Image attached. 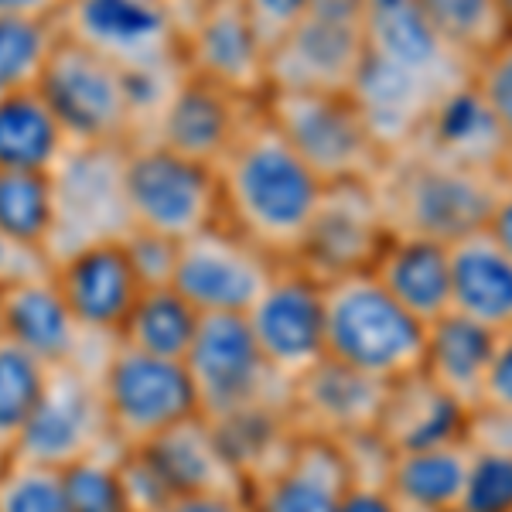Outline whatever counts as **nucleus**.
<instances>
[{"mask_svg": "<svg viewBox=\"0 0 512 512\" xmlns=\"http://www.w3.org/2000/svg\"><path fill=\"white\" fill-rule=\"evenodd\" d=\"M7 461H11V454H7L4 448H0V468H4V465H7Z\"/></svg>", "mask_w": 512, "mask_h": 512, "instance_id": "3c124183", "label": "nucleus"}, {"mask_svg": "<svg viewBox=\"0 0 512 512\" xmlns=\"http://www.w3.org/2000/svg\"><path fill=\"white\" fill-rule=\"evenodd\" d=\"M454 52L482 59L512 35V0H417Z\"/></svg>", "mask_w": 512, "mask_h": 512, "instance_id": "2f4dec72", "label": "nucleus"}, {"mask_svg": "<svg viewBox=\"0 0 512 512\" xmlns=\"http://www.w3.org/2000/svg\"><path fill=\"white\" fill-rule=\"evenodd\" d=\"M263 113L325 185L373 181L383 168L386 151L349 93L270 89L263 96Z\"/></svg>", "mask_w": 512, "mask_h": 512, "instance_id": "20e7f679", "label": "nucleus"}, {"mask_svg": "<svg viewBox=\"0 0 512 512\" xmlns=\"http://www.w3.org/2000/svg\"><path fill=\"white\" fill-rule=\"evenodd\" d=\"M216 175L222 222L277 263H291L304 243L325 181L280 137L263 106L246 123L233 151L222 158Z\"/></svg>", "mask_w": 512, "mask_h": 512, "instance_id": "f257e3e1", "label": "nucleus"}, {"mask_svg": "<svg viewBox=\"0 0 512 512\" xmlns=\"http://www.w3.org/2000/svg\"><path fill=\"white\" fill-rule=\"evenodd\" d=\"M468 414L472 410L461 407L434 379L414 373L390 383V396H386L376 434L383 437L390 451L434 448V444L465 441Z\"/></svg>", "mask_w": 512, "mask_h": 512, "instance_id": "a878e982", "label": "nucleus"}, {"mask_svg": "<svg viewBox=\"0 0 512 512\" xmlns=\"http://www.w3.org/2000/svg\"><path fill=\"white\" fill-rule=\"evenodd\" d=\"M386 396H390V383L325 355L318 366H311L291 383L287 414L297 434L352 441L362 434H376Z\"/></svg>", "mask_w": 512, "mask_h": 512, "instance_id": "aec40b11", "label": "nucleus"}, {"mask_svg": "<svg viewBox=\"0 0 512 512\" xmlns=\"http://www.w3.org/2000/svg\"><path fill=\"white\" fill-rule=\"evenodd\" d=\"M451 253V311L489 332L512 328V256L489 236L468 233L448 246Z\"/></svg>", "mask_w": 512, "mask_h": 512, "instance_id": "5701e85b", "label": "nucleus"}, {"mask_svg": "<svg viewBox=\"0 0 512 512\" xmlns=\"http://www.w3.org/2000/svg\"><path fill=\"white\" fill-rule=\"evenodd\" d=\"M48 369L38 355L0 335V448L11 454L28 417L35 414L48 383Z\"/></svg>", "mask_w": 512, "mask_h": 512, "instance_id": "f704fd0d", "label": "nucleus"}, {"mask_svg": "<svg viewBox=\"0 0 512 512\" xmlns=\"http://www.w3.org/2000/svg\"><path fill=\"white\" fill-rule=\"evenodd\" d=\"M427 325L396 304L369 274L325 284V355L349 369L396 383L424 366Z\"/></svg>", "mask_w": 512, "mask_h": 512, "instance_id": "7ed1b4c3", "label": "nucleus"}, {"mask_svg": "<svg viewBox=\"0 0 512 512\" xmlns=\"http://www.w3.org/2000/svg\"><path fill=\"white\" fill-rule=\"evenodd\" d=\"M338 512H403L400 502L393 499V492L386 485L376 482H352L349 492L342 495Z\"/></svg>", "mask_w": 512, "mask_h": 512, "instance_id": "a18cd8bd", "label": "nucleus"}, {"mask_svg": "<svg viewBox=\"0 0 512 512\" xmlns=\"http://www.w3.org/2000/svg\"><path fill=\"white\" fill-rule=\"evenodd\" d=\"M318 0H243L246 14H250L256 35L263 38V45L274 48L297 28V21L315 7Z\"/></svg>", "mask_w": 512, "mask_h": 512, "instance_id": "a19ab883", "label": "nucleus"}, {"mask_svg": "<svg viewBox=\"0 0 512 512\" xmlns=\"http://www.w3.org/2000/svg\"><path fill=\"white\" fill-rule=\"evenodd\" d=\"M468 441H448L434 448L393 451L386 489L403 512H454L468 475Z\"/></svg>", "mask_w": 512, "mask_h": 512, "instance_id": "c85d7f7f", "label": "nucleus"}, {"mask_svg": "<svg viewBox=\"0 0 512 512\" xmlns=\"http://www.w3.org/2000/svg\"><path fill=\"white\" fill-rule=\"evenodd\" d=\"M454 512H512V454L472 451Z\"/></svg>", "mask_w": 512, "mask_h": 512, "instance_id": "4c0bfd02", "label": "nucleus"}, {"mask_svg": "<svg viewBox=\"0 0 512 512\" xmlns=\"http://www.w3.org/2000/svg\"><path fill=\"white\" fill-rule=\"evenodd\" d=\"M178 239H168L151 229H130L123 236V250L130 256V267L137 270L144 287H168L178 267Z\"/></svg>", "mask_w": 512, "mask_h": 512, "instance_id": "ea45409f", "label": "nucleus"}, {"mask_svg": "<svg viewBox=\"0 0 512 512\" xmlns=\"http://www.w3.org/2000/svg\"><path fill=\"white\" fill-rule=\"evenodd\" d=\"M485 229H489V236L512 256V181L506 185V192L499 195V202H495Z\"/></svg>", "mask_w": 512, "mask_h": 512, "instance_id": "de8ad7c7", "label": "nucleus"}, {"mask_svg": "<svg viewBox=\"0 0 512 512\" xmlns=\"http://www.w3.org/2000/svg\"><path fill=\"white\" fill-rule=\"evenodd\" d=\"M386 239L390 229L376 202L373 181H338V185H325L301 250L291 263L328 284V280L373 270Z\"/></svg>", "mask_w": 512, "mask_h": 512, "instance_id": "2eb2a0df", "label": "nucleus"}, {"mask_svg": "<svg viewBox=\"0 0 512 512\" xmlns=\"http://www.w3.org/2000/svg\"><path fill=\"white\" fill-rule=\"evenodd\" d=\"M465 441L472 451L512 454V410L475 407L465 424Z\"/></svg>", "mask_w": 512, "mask_h": 512, "instance_id": "79ce46f5", "label": "nucleus"}, {"mask_svg": "<svg viewBox=\"0 0 512 512\" xmlns=\"http://www.w3.org/2000/svg\"><path fill=\"white\" fill-rule=\"evenodd\" d=\"M407 147H420L434 158L485 171H506L512 158L506 137L499 134V127H495V120L489 117V110L482 106L472 86H461L444 96L431 113V120L424 123V130L414 137V144Z\"/></svg>", "mask_w": 512, "mask_h": 512, "instance_id": "bb28decb", "label": "nucleus"}, {"mask_svg": "<svg viewBox=\"0 0 512 512\" xmlns=\"http://www.w3.org/2000/svg\"><path fill=\"white\" fill-rule=\"evenodd\" d=\"M0 335L38 355L45 366H79L99 376L117 345V338L93 335L79 325L52 270L0 291Z\"/></svg>", "mask_w": 512, "mask_h": 512, "instance_id": "dca6fc26", "label": "nucleus"}, {"mask_svg": "<svg viewBox=\"0 0 512 512\" xmlns=\"http://www.w3.org/2000/svg\"><path fill=\"white\" fill-rule=\"evenodd\" d=\"M117 458L120 448H106L62 468L65 499L72 512H134L123 495Z\"/></svg>", "mask_w": 512, "mask_h": 512, "instance_id": "c9c22d12", "label": "nucleus"}, {"mask_svg": "<svg viewBox=\"0 0 512 512\" xmlns=\"http://www.w3.org/2000/svg\"><path fill=\"white\" fill-rule=\"evenodd\" d=\"M147 458L158 465L175 495H233L246 499V482L222 451L209 420L188 417L178 427L144 444Z\"/></svg>", "mask_w": 512, "mask_h": 512, "instance_id": "b1692460", "label": "nucleus"}, {"mask_svg": "<svg viewBox=\"0 0 512 512\" xmlns=\"http://www.w3.org/2000/svg\"><path fill=\"white\" fill-rule=\"evenodd\" d=\"M495 338L499 335L489 332V328L448 311V315H441L427 325L424 366H420V373L434 379L444 393H451L461 407L468 410L482 407Z\"/></svg>", "mask_w": 512, "mask_h": 512, "instance_id": "cd10ccee", "label": "nucleus"}, {"mask_svg": "<svg viewBox=\"0 0 512 512\" xmlns=\"http://www.w3.org/2000/svg\"><path fill=\"white\" fill-rule=\"evenodd\" d=\"M154 512H250V506L233 495H175Z\"/></svg>", "mask_w": 512, "mask_h": 512, "instance_id": "49530a36", "label": "nucleus"}, {"mask_svg": "<svg viewBox=\"0 0 512 512\" xmlns=\"http://www.w3.org/2000/svg\"><path fill=\"white\" fill-rule=\"evenodd\" d=\"M55 229V185L45 171H0V233L48 253ZM48 260V256H45Z\"/></svg>", "mask_w": 512, "mask_h": 512, "instance_id": "473e14b6", "label": "nucleus"}, {"mask_svg": "<svg viewBox=\"0 0 512 512\" xmlns=\"http://www.w3.org/2000/svg\"><path fill=\"white\" fill-rule=\"evenodd\" d=\"M55 229L48 267L96 243H117L134 229L123 192V147H79L55 164Z\"/></svg>", "mask_w": 512, "mask_h": 512, "instance_id": "6e6552de", "label": "nucleus"}, {"mask_svg": "<svg viewBox=\"0 0 512 512\" xmlns=\"http://www.w3.org/2000/svg\"><path fill=\"white\" fill-rule=\"evenodd\" d=\"M352 485L342 444L328 437L297 434L294 448L270 475L250 485V512H338Z\"/></svg>", "mask_w": 512, "mask_h": 512, "instance_id": "4be33fe9", "label": "nucleus"}, {"mask_svg": "<svg viewBox=\"0 0 512 512\" xmlns=\"http://www.w3.org/2000/svg\"><path fill=\"white\" fill-rule=\"evenodd\" d=\"M243 318L263 359L287 383L325 359V284L297 263H280Z\"/></svg>", "mask_w": 512, "mask_h": 512, "instance_id": "4468645a", "label": "nucleus"}, {"mask_svg": "<svg viewBox=\"0 0 512 512\" xmlns=\"http://www.w3.org/2000/svg\"><path fill=\"white\" fill-rule=\"evenodd\" d=\"M482 407L512 410V328L509 332H499V338H495V352H492L489 379H485Z\"/></svg>", "mask_w": 512, "mask_h": 512, "instance_id": "37998d69", "label": "nucleus"}, {"mask_svg": "<svg viewBox=\"0 0 512 512\" xmlns=\"http://www.w3.org/2000/svg\"><path fill=\"white\" fill-rule=\"evenodd\" d=\"M468 86L482 99V106L489 110V117L495 120V127H499V134L506 137L512 151V35L472 62Z\"/></svg>", "mask_w": 512, "mask_h": 512, "instance_id": "58836bf2", "label": "nucleus"}, {"mask_svg": "<svg viewBox=\"0 0 512 512\" xmlns=\"http://www.w3.org/2000/svg\"><path fill=\"white\" fill-rule=\"evenodd\" d=\"M52 280L79 325L103 338L120 335L123 321L144 291L137 270L130 267L127 250H123V239L69 253L65 260L52 263Z\"/></svg>", "mask_w": 512, "mask_h": 512, "instance_id": "412c9836", "label": "nucleus"}, {"mask_svg": "<svg viewBox=\"0 0 512 512\" xmlns=\"http://www.w3.org/2000/svg\"><path fill=\"white\" fill-rule=\"evenodd\" d=\"M117 448L110 437L99 373L79 366H52L35 414L28 417L11 458L45 468H69L89 454Z\"/></svg>", "mask_w": 512, "mask_h": 512, "instance_id": "9b49d317", "label": "nucleus"}, {"mask_svg": "<svg viewBox=\"0 0 512 512\" xmlns=\"http://www.w3.org/2000/svg\"><path fill=\"white\" fill-rule=\"evenodd\" d=\"M506 175H509V181H512V158H509V164H506Z\"/></svg>", "mask_w": 512, "mask_h": 512, "instance_id": "603ef678", "label": "nucleus"}, {"mask_svg": "<svg viewBox=\"0 0 512 512\" xmlns=\"http://www.w3.org/2000/svg\"><path fill=\"white\" fill-rule=\"evenodd\" d=\"M48 270H52V267H48L45 253L28 250V246L14 243L11 236L0 233V291L21 284V280H28V277L48 274Z\"/></svg>", "mask_w": 512, "mask_h": 512, "instance_id": "c03bdc74", "label": "nucleus"}, {"mask_svg": "<svg viewBox=\"0 0 512 512\" xmlns=\"http://www.w3.org/2000/svg\"><path fill=\"white\" fill-rule=\"evenodd\" d=\"M59 41L55 18H0V96L38 89Z\"/></svg>", "mask_w": 512, "mask_h": 512, "instance_id": "72a5a7b5", "label": "nucleus"}, {"mask_svg": "<svg viewBox=\"0 0 512 512\" xmlns=\"http://www.w3.org/2000/svg\"><path fill=\"white\" fill-rule=\"evenodd\" d=\"M185 369L198 417L209 424L256 407H287L291 383L263 359L243 315H202Z\"/></svg>", "mask_w": 512, "mask_h": 512, "instance_id": "39448f33", "label": "nucleus"}, {"mask_svg": "<svg viewBox=\"0 0 512 512\" xmlns=\"http://www.w3.org/2000/svg\"><path fill=\"white\" fill-rule=\"evenodd\" d=\"M362 59L359 0H318L270 52V89L349 93Z\"/></svg>", "mask_w": 512, "mask_h": 512, "instance_id": "ddd939ff", "label": "nucleus"}, {"mask_svg": "<svg viewBox=\"0 0 512 512\" xmlns=\"http://www.w3.org/2000/svg\"><path fill=\"white\" fill-rule=\"evenodd\" d=\"M110 437L120 451L151 444L154 437L198 417V403L185 362L158 359L117 342L99 376Z\"/></svg>", "mask_w": 512, "mask_h": 512, "instance_id": "1a4fd4ad", "label": "nucleus"}, {"mask_svg": "<svg viewBox=\"0 0 512 512\" xmlns=\"http://www.w3.org/2000/svg\"><path fill=\"white\" fill-rule=\"evenodd\" d=\"M38 93L79 147H127L137 134L127 76L65 38L38 82Z\"/></svg>", "mask_w": 512, "mask_h": 512, "instance_id": "9d476101", "label": "nucleus"}, {"mask_svg": "<svg viewBox=\"0 0 512 512\" xmlns=\"http://www.w3.org/2000/svg\"><path fill=\"white\" fill-rule=\"evenodd\" d=\"M55 21L65 41L117 65L123 76L181 65L185 28L164 0H65Z\"/></svg>", "mask_w": 512, "mask_h": 512, "instance_id": "0eeeda50", "label": "nucleus"}, {"mask_svg": "<svg viewBox=\"0 0 512 512\" xmlns=\"http://www.w3.org/2000/svg\"><path fill=\"white\" fill-rule=\"evenodd\" d=\"M506 185V171L468 168L434 158L420 147L386 154L373 178L390 236L434 239L444 246L485 229Z\"/></svg>", "mask_w": 512, "mask_h": 512, "instance_id": "f03ea898", "label": "nucleus"}, {"mask_svg": "<svg viewBox=\"0 0 512 512\" xmlns=\"http://www.w3.org/2000/svg\"><path fill=\"white\" fill-rule=\"evenodd\" d=\"M260 106L263 103L226 93L192 72H181L144 140H154L181 158L219 168Z\"/></svg>", "mask_w": 512, "mask_h": 512, "instance_id": "a211bd4d", "label": "nucleus"}, {"mask_svg": "<svg viewBox=\"0 0 512 512\" xmlns=\"http://www.w3.org/2000/svg\"><path fill=\"white\" fill-rule=\"evenodd\" d=\"M0 512H72L62 472L11 458L0 468Z\"/></svg>", "mask_w": 512, "mask_h": 512, "instance_id": "e433bc0d", "label": "nucleus"}, {"mask_svg": "<svg viewBox=\"0 0 512 512\" xmlns=\"http://www.w3.org/2000/svg\"><path fill=\"white\" fill-rule=\"evenodd\" d=\"M164 4H168L171 14H175V18L181 21V28H188V24H192L198 14H202L205 7L212 4V0H164Z\"/></svg>", "mask_w": 512, "mask_h": 512, "instance_id": "8fccbe9b", "label": "nucleus"}, {"mask_svg": "<svg viewBox=\"0 0 512 512\" xmlns=\"http://www.w3.org/2000/svg\"><path fill=\"white\" fill-rule=\"evenodd\" d=\"M280 263L226 222L188 236L178 246L171 287L198 315H246Z\"/></svg>", "mask_w": 512, "mask_h": 512, "instance_id": "f8f14e48", "label": "nucleus"}, {"mask_svg": "<svg viewBox=\"0 0 512 512\" xmlns=\"http://www.w3.org/2000/svg\"><path fill=\"white\" fill-rule=\"evenodd\" d=\"M123 192L137 229H151L178 243L222 222L216 168L181 158L154 140L123 147Z\"/></svg>", "mask_w": 512, "mask_h": 512, "instance_id": "423d86ee", "label": "nucleus"}, {"mask_svg": "<svg viewBox=\"0 0 512 512\" xmlns=\"http://www.w3.org/2000/svg\"><path fill=\"white\" fill-rule=\"evenodd\" d=\"M366 55L454 93L472 79V59L437 35L417 0H359Z\"/></svg>", "mask_w": 512, "mask_h": 512, "instance_id": "6ab92c4d", "label": "nucleus"}, {"mask_svg": "<svg viewBox=\"0 0 512 512\" xmlns=\"http://www.w3.org/2000/svg\"><path fill=\"white\" fill-rule=\"evenodd\" d=\"M69 147V134L38 89L0 96V171L52 175Z\"/></svg>", "mask_w": 512, "mask_h": 512, "instance_id": "c756f323", "label": "nucleus"}, {"mask_svg": "<svg viewBox=\"0 0 512 512\" xmlns=\"http://www.w3.org/2000/svg\"><path fill=\"white\" fill-rule=\"evenodd\" d=\"M181 65L226 93L263 103L270 93V48L256 35L243 0H212L185 28Z\"/></svg>", "mask_w": 512, "mask_h": 512, "instance_id": "f3484780", "label": "nucleus"}, {"mask_svg": "<svg viewBox=\"0 0 512 512\" xmlns=\"http://www.w3.org/2000/svg\"><path fill=\"white\" fill-rule=\"evenodd\" d=\"M369 274L424 325L451 311V253L444 243L390 236Z\"/></svg>", "mask_w": 512, "mask_h": 512, "instance_id": "393cba45", "label": "nucleus"}, {"mask_svg": "<svg viewBox=\"0 0 512 512\" xmlns=\"http://www.w3.org/2000/svg\"><path fill=\"white\" fill-rule=\"evenodd\" d=\"M65 0H0V18H55Z\"/></svg>", "mask_w": 512, "mask_h": 512, "instance_id": "09e8293b", "label": "nucleus"}, {"mask_svg": "<svg viewBox=\"0 0 512 512\" xmlns=\"http://www.w3.org/2000/svg\"><path fill=\"white\" fill-rule=\"evenodd\" d=\"M198 321H202V315L171 284L144 287L134 311L123 321L117 342L123 349L185 362V355L198 335Z\"/></svg>", "mask_w": 512, "mask_h": 512, "instance_id": "7c9ffc66", "label": "nucleus"}]
</instances>
